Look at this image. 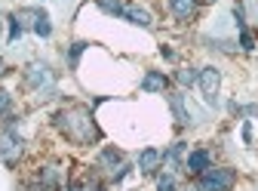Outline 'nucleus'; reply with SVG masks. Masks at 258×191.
<instances>
[{"instance_id":"f257e3e1","label":"nucleus","mask_w":258,"mask_h":191,"mask_svg":"<svg viewBox=\"0 0 258 191\" xmlns=\"http://www.w3.org/2000/svg\"><path fill=\"white\" fill-rule=\"evenodd\" d=\"M55 126L64 133V139H71L77 145H92L102 136L99 126H95V120H92V114H89V108H80V105L58 111L55 114Z\"/></svg>"},{"instance_id":"f03ea898","label":"nucleus","mask_w":258,"mask_h":191,"mask_svg":"<svg viewBox=\"0 0 258 191\" xmlns=\"http://www.w3.org/2000/svg\"><path fill=\"white\" fill-rule=\"evenodd\" d=\"M234 182H237V173L234 170H203L200 173V188L203 191H228V188H234Z\"/></svg>"},{"instance_id":"7ed1b4c3","label":"nucleus","mask_w":258,"mask_h":191,"mask_svg":"<svg viewBox=\"0 0 258 191\" xmlns=\"http://www.w3.org/2000/svg\"><path fill=\"white\" fill-rule=\"evenodd\" d=\"M13 19L19 22V28H34L40 37H49V31H52L46 13H40V10H19Z\"/></svg>"},{"instance_id":"20e7f679","label":"nucleus","mask_w":258,"mask_h":191,"mask_svg":"<svg viewBox=\"0 0 258 191\" xmlns=\"http://www.w3.org/2000/svg\"><path fill=\"white\" fill-rule=\"evenodd\" d=\"M28 191H58V170L55 167H40L28 179Z\"/></svg>"},{"instance_id":"39448f33","label":"nucleus","mask_w":258,"mask_h":191,"mask_svg":"<svg viewBox=\"0 0 258 191\" xmlns=\"http://www.w3.org/2000/svg\"><path fill=\"white\" fill-rule=\"evenodd\" d=\"M25 80H28V86L43 89V92L55 86V77H52V71H49L46 65H40V62H34V65H28V71H25Z\"/></svg>"},{"instance_id":"423d86ee","label":"nucleus","mask_w":258,"mask_h":191,"mask_svg":"<svg viewBox=\"0 0 258 191\" xmlns=\"http://www.w3.org/2000/svg\"><path fill=\"white\" fill-rule=\"evenodd\" d=\"M22 157V139L13 133V130H7V133H0V161L4 164H16Z\"/></svg>"},{"instance_id":"0eeeda50","label":"nucleus","mask_w":258,"mask_h":191,"mask_svg":"<svg viewBox=\"0 0 258 191\" xmlns=\"http://www.w3.org/2000/svg\"><path fill=\"white\" fill-rule=\"evenodd\" d=\"M99 167L111 176V179H120L123 173H126V164H123V154L120 151H114V148H105L102 151V157H99Z\"/></svg>"},{"instance_id":"6e6552de","label":"nucleus","mask_w":258,"mask_h":191,"mask_svg":"<svg viewBox=\"0 0 258 191\" xmlns=\"http://www.w3.org/2000/svg\"><path fill=\"white\" fill-rule=\"evenodd\" d=\"M197 80H200V86H203V96L212 102V99H215V92H218V83H221L218 68H203V71L197 74Z\"/></svg>"},{"instance_id":"1a4fd4ad","label":"nucleus","mask_w":258,"mask_h":191,"mask_svg":"<svg viewBox=\"0 0 258 191\" xmlns=\"http://www.w3.org/2000/svg\"><path fill=\"white\" fill-rule=\"evenodd\" d=\"M169 13L181 22L194 19V13H197V0H169Z\"/></svg>"},{"instance_id":"9d476101","label":"nucleus","mask_w":258,"mask_h":191,"mask_svg":"<svg viewBox=\"0 0 258 191\" xmlns=\"http://www.w3.org/2000/svg\"><path fill=\"white\" fill-rule=\"evenodd\" d=\"M166 86H169V80H166L163 74H157V71L145 74V80H142V89H145V92H163Z\"/></svg>"},{"instance_id":"9b49d317","label":"nucleus","mask_w":258,"mask_h":191,"mask_svg":"<svg viewBox=\"0 0 258 191\" xmlns=\"http://www.w3.org/2000/svg\"><path fill=\"white\" fill-rule=\"evenodd\" d=\"M120 16H126L129 22H136V25H151V13L142 10V7H120Z\"/></svg>"},{"instance_id":"f8f14e48","label":"nucleus","mask_w":258,"mask_h":191,"mask_svg":"<svg viewBox=\"0 0 258 191\" xmlns=\"http://www.w3.org/2000/svg\"><path fill=\"white\" fill-rule=\"evenodd\" d=\"M187 170H190V173L209 170V151H190V154H187Z\"/></svg>"},{"instance_id":"ddd939ff","label":"nucleus","mask_w":258,"mask_h":191,"mask_svg":"<svg viewBox=\"0 0 258 191\" xmlns=\"http://www.w3.org/2000/svg\"><path fill=\"white\" fill-rule=\"evenodd\" d=\"M157 164H160V151H154V148L142 151V157H139V167H142L145 173H154V170H157Z\"/></svg>"},{"instance_id":"4468645a","label":"nucleus","mask_w":258,"mask_h":191,"mask_svg":"<svg viewBox=\"0 0 258 191\" xmlns=\"http://www.w3.org/2000/svg\"><path fill=\"white\" fill-rule=\"evenodd\" d=\"M169 105H172V111H175L178 123H190V117H187V111H184V102H181V96H172Z\"/></svg>"},{"instance_id":"2eb2a0df","label":"nucleus","mask_w":258,"mask_h":191,"mask_svg":"<svg viewBox=\"0 0 258 191\" xmlns=\"http://www.w3.org/2000/svg\"><path fill=\"white\" fill-rule=\"evenodd\" d=\"M68 191H102V185L95 182V179H83V182H74V185H68Z\"/></svg>"},{"instance_id":"dca6fc26","label":"nucleus","mask_w":258,"mask_h":191,"mask_svg":"<svg viewBox=\"0 0 258 191\" xmlns=\"http://www.w3.org/2000/svg\"><path fill=\"white\" fill-rule=\"evenodd\" d=\"M178 83H184V86H190V83H197V74H194L190 68H184V71H178Z\"/></svg>"},{"instance_id":"f3484780","label":"nucleus","mask_w":258,"mask_h":191,"mask_svg":"<svg viewBox=\"0 0 258 191\" xmlns=\"http://www.w3.org/2000/svg\"><path fill=\"white\" fill-rule=\"evenodd\" d=\"M10 111V92H4V89H0V117H4Z\"/></svg>"},{"instance_id":"a211bd4d","label":"nucleus","mask_w":258,"mask_h":191,"mask_svg":"<svg viewBox=\"0 0 258 191\" xmlns=\"http://www.w3.org/2000/svg\"><path fill=\"white\" fill-rule=\"evenodd\" d=\"M86 50V43H74V50H71V62H77V56Z\"/></svg>"},{"instance_id":"6ab92c4d","label":"nucleus","mask_w":258,"mask_h":191,"mask_svg":"<svg viewBox=\"0 0 258 191\" xmlns=\"http://www.w3.org/2000/svg\"><path fill=\"white\" fill-rule=\"evenodd\" d=\"M160 191H172V179H169V176L160 179Z\"/></svg>"},{"instance_id":"aec40b11","label":"nucleus","mask_w":258,"mask_h":191,"mask_svg":"<svg viewBox=\"0 0 258 191\" xmlns=\"http://www.w3.org/2000/svg\"><path fill=\"white\" fill-rule=\"evenodd\" d=\"M243 50H252V34L243 28Z\"/></svg>"},{"instance_id":"412c9836","label":"nucleus","mask_w":258,"mask_h":191,"mask_svg":"<svg viewBox=\"0 0 258 191\" xmlns=\"http://www.w3.org/2000/svg\"><path fill=\"white\" fill-rule=\"evenodd\" d=\"M197 4H215V0H197Z\"/></svg>"},{"instance_id":"4be33fe9","label":"nucleus","mask_w":258,"mask_h":191,"mask_svg":"<svg viewBox=\"0 0 258 191\" xmlns=\"http://www.w3.org/2000/svg\"><path fill=\"white\" fill-rule=\"evenodd\" d=\"M0 68H4V62H0Z\"/></svg>"}]
</instances>
